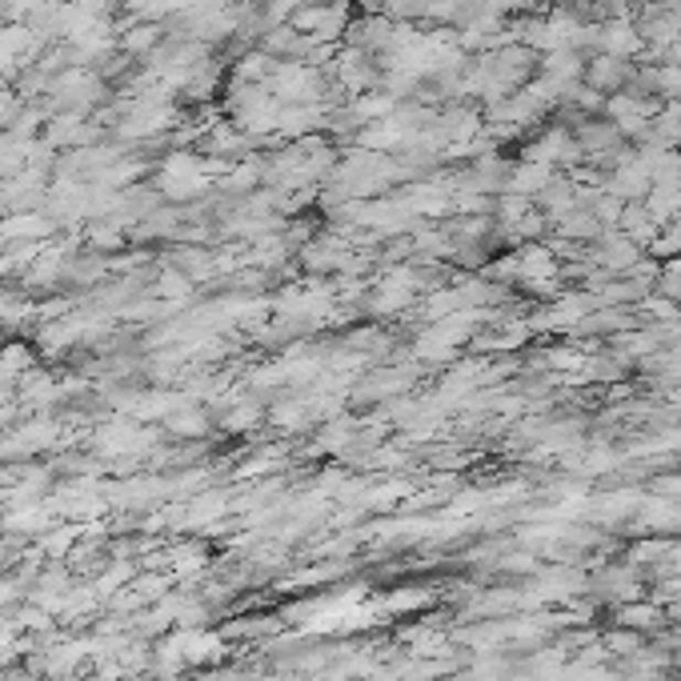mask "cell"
I'll return each instance as SVG.
<instances>
[{
  "label": "cell",
  "instance_id": "6da1fadb",
  "mask_svg": "<svg viewBox=\"0 0 681 681\" xmlns=\"http://www.w3.org/2000/svg\"><path fill=\"white\" fill-rule=\"evenodd\" d=\"M289 24L298 33L313 36L317 44H329L333 48V41L349 33V12H345V4H305L301 0V9L289 17Z\"/></svg>",
  "mask_w": 681,
  "mask_h": 681
},
{
  "label": "cell",
  "instance_id": "7a4b0ae2",
  "mask_svg": "<svg viewBox=\"0 0 681 681\" xmlns=\"http://www.w3.org/2000/svg\"><path fill=\"white\" fill-rule=\"evenodd\" d=\"M594 53L621 56V61H638V56L646 53V41H641L634 17H605V21H597Z\"/></svg>",
  "mask_w": 681,
  "mask_h": 681
},
{
  "label": "cell",
  "instance_id": "3957f363",
  "mask_svg": "<svg viewBox=\"0 0 681 681\" xmlns=\"http://www.w3.org/2000/svg\"><path fill=\"white\" fill-rule=\"evenodd\" d=\"M634 73H638V65H634V61H621V56L594 53V56H585V77H582V85L597 88L602 97H614V93L629 88Z\"/></svg>",
  "mask_w": 681,
  "mask_h": 681
},
{
  "label": "cell",
  "instance_id": "277c9868",
  "mask_svg": "<svg viewBox=\"0 0 681 681\" xmlns=\"http://www.w3.org/2000/svg\"><path fill=\"white\" fill-rule=\"evenodd\" d=\"M156 41H161V29H156V24H137L132 33L121 36V53H129V56L156 53Z\"/></svg>",
  "mask_w": 681,
  "mask_h": 681
},
{
  "label": "cell",
  "instance_id": "5b68a950",
  "mask_svg": "<svg viewBox=\"0 0 681 681\" xmlns=\"http://www.w3.org/2000/svg\"><path fill=\"white\" fill-rule=\"evenodd\" d=\"M621 621H626V626H649V621H658V614H653V609H626Z\"/></svg>",
  "mask_w": 681,
  "mask_h": 681
}]
</instances>
